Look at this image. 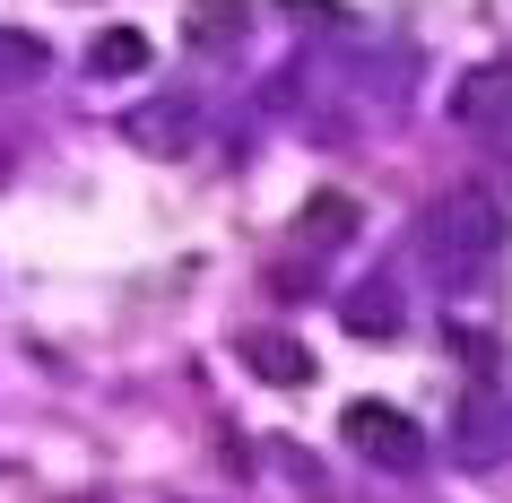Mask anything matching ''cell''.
<instances>
[{
	"instance_id": "277c9868",
	"label": "cell",
	"mask_w": 512,
	"mask_h": 503,
	"mask_svg": "<svg viewBox=\"0 0 512 503\" xmlns=\"http://www.w3.org/2000/svg\"><path fill=\"white\" fill-rule=\"evenodd\" d=\"M452 122L460 131H504L512 122V70H469L452 87Z\"/></svg>"
},
{
	"instance_id": "7a4b0ae2",
	"label": "cell",
	"mask_w": 512,
	"mask_h": 503,
	"mask_svg": "<svg viewBox=\"0 0 512 503\" xmlns=\"http://www.w3.org/2000/svg\"><path fill=\"white\" fill-rule=\"evenodd\" d=\"M339 434H348L374 469H391V477H417L434 460L426 451V434H417V417H400V408H382V399H356L348 417H339Z\"/></svg>"
},
{
	"instance_id": "8fae6325",
	"label": "cell",
	"mask_w": 512,
	"mask_h": 503,
	"mask_svg": "<svg viewBox=\"0 0 512 503\" xmlns=\"http://www.w3.org/2000/svg\"><path fill=\"white\" fill-rule=\"evenodd\" d=\"M0 183H9V157H0Z\"/></svg>"
},
{
	"instance_id": "6da1fadb",
	"label": "cell",
	"mask_w": 512,
	"mask_h": 503,
	"mask_svg": "<svg viewBox=\"0 0 512 503\" xmlns=\"http://www.w3.org/2000/svg\"><path fill=\"white\" fill-rule=\"evenodd\" d=\"M426 261L443 278H486V269L504 261V200H486V191L434 200L426 209Z\"/></svg>"
},
{
	"instance_id": "8992f818",
	"label": "cell",
	"mask_w": 512,
	"mask_h": 503,
	"mask_svg": "<svg viewBox=\"0 0 512 503\" xmlns=\"http://www.w3.org/2000/svg\"><path fill=\"white\" fill-rule=\"evenodd\" d=\"M235 35H243V9H235V0H191V44H200V53H226Z\"/></svg>"
},
{
	"instance_id": "52a82bcc",
	"label": "cell",
	"mask_w": 512,
	"mask_h": 503,
	"mask_svg": "<svg viewBox=\"0 0 512 503\" xmlns=\"http://www.w3.org/2000/svg\"><path fill=\"white\" fill-rule=\"evenodd\" d=\"M348 330H356V339H391V330H400L391 287H356V295H348Z\"/></svg>"
},
{
	"instance_id": "5b68a950",
	"label": "cell",
	"mask_w": 512,
	"mask_h": 503,
	"mask_svg": "<svg viewBox=\"0 0 512 503\" xmlns=\"http://www.w3.org/2000/svg\"><path fill=\"white\" fill-rule=\"evenodd\" d=\"M296 235L313 243V252L356 243V200H348V191H313V200H304V217H296Z\"/></svg>"
},
{
	"instance_id": "9c48e42d",
	"label": "cell",
	"mask_w": 512,
	"mask_h": 503,
	"mask_svg": "<svg viewBox=\"0 0 512 503\" xmlns=\"http://www.w3.org/2000/svg\"><path fill=\"white\" fill-rule=\"evenodd\" d=\"M44 79V44L35 35H0V87H35Z\"/></svg>"
},
{
	"instance_id": "ba28073f",
	"label": "cell",
	"mask_w": 512,
	"mask_h": 503,
	"mask_svg": "<svg viewBox=\"0 0 512 503\" xmlns=\"http://www.w3.org/2000/svg\"><path fill=\"white\" fill-rule=\"evenodd\" d=\"M139 61H148V44H139L131 27H113V35H96V53H87V70H96V79H131Z\"/></svg>"
},
{
	"instance_id": "3957f363",
	"label": "cell",
	"mask_w": 512,
	"mask_h": 503,
	"mask_svg": "<svg viewBox=\"0 0 512 503\" xmlns=\"http://www.w3.org/2000/svg\"><path fill=\"white\" fill-rule=\"evenodd\" d=\"M243 365L261 382H278V391H296V382H313V347L296 330H243Z\"/></svg>"
},
{
	"instance_id": "30bf717a",
	"label": "cell",
	"mask_w": 512,
	"mask_h": 503,
	"mask_svg": "<svg viewBox=\"0 0 512 503\" xmlns=\"http://www.w3.org/2000/svg\"><path fill=\"white\" fill-rule=\"evenodd\" d=\"M131 139H157V148H183V139H191V113L183 105H174V113H139V122H131Z\"/></svg>"
}]
</instances>
